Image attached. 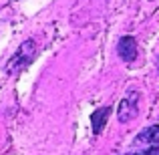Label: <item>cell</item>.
Wrapping results in <instances>:
<instances>
[{"label":"cell","mask_w":159,"mask_h":155,"mask_svg":"<svg viewBox=\"0 0 159 155\" xmlns=\"http://www.w3.org/2000/svg\"><path fill=\"white\" fill-rule=\"evenodd\" d=\"M125 155H159V125H149L137 133Z\"/></svg>","instance_id":"cell-1"},{"label":"cell","mask_w":159,"mask_h":155,"mask_svg":"<svg viewBox=\"0 0 159 155\" xmlns=\"http://www.w3.org/2000/svg\"><path fill=\"white\" fill-rule=\"evenodd\" d=\"M34 58H36V43L32 39H28L20 44L18 51L12 54V58L6 62V73L8 75L20 73V71H24L28 65H32Z\"/></svg>","instance_id":"cell-2"},{"label":"cell","mask_w":159,"mask_h":155,"mask_svg":"<svg viewBox=\"0 0 159 155\" xmlns=\"http://www.w3.org/2000/svg\"><path fill=\"white\" fill-rule=\"evenodd\" d=\"M139 101H141V95L137 93V91H129V93L119 101L117 119H119L121 123H129L131 119H135L137 113H139Z\"/></svg>","instance_id":"cell-3"},{"label":"cell","mask_w":159,"mask_h":155,"mask_svg":"<svg viewBox=\"0 0 159 155\" xmlns=\"http://www.w3.org/2000/svg\"><path fill=\"white\" fill-rule=\"evenodd\" d=\"M117 54L121 57V61L125 62H133L139 54V47H137V39L131 34H125L119 39L117 43Z\"/></svg>","instance_id":"cell-4"},{"label":"cell","mask_w":159,"mask_h":155,"mask_svg":"<svg viewBox=\"0 0 159 155\" xmlns=\"http://www.w3.org/2000/svg\"><path fill=\"white\" fill-rule=\"evenodd\" d=\"M109 117H111V107H99L91 115V127H93V135H101L105 129Z\"/></svg>","instance_id":"cell-5"},{"label":"cell","mask_w":159,"mask_h":155,"mask_svg":"<svg viewBox=\"0 0 159 155\" xmlns=\"http://www.w3.org/2000/svg\"><path fill=\"white\" fill-rule=\"evenodd\" d=\"M149 2H151V0H149Z\"/></svg>","instance_id":"cell-6"}]
</instances>
